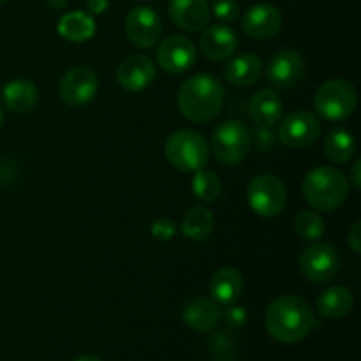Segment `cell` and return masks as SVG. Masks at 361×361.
<instances>
[{"mask_svg":"<svg viewBox=\"0 0 361 361\" xmlns=\"http://www.w3.org/2000/svg\"><path fill=\"white\" fill-rule=\"evenodd\" d=\"M264 323L275 341L296 344L310 334L316 324V316L305 300L295 295H282L270 303Z\"/></svg>","mask_w":361,"mask_h":361,"instance_id":"1","label":"cell"},{"mask_svg":"<svg viewBox=\"0 0 361 361\" xmlns=\"http://www.w3.org/2000/svg\"><path fill=\"white\" fill-rule=\"evenodd\" d=\"M224 104V87L215 76L196 74L182 83L178 90V108L187 120L207 123L221 113Z\"/></svg>","mask_w":361,"mask_h":361,"instance_id":"2","label":"cell"},{"mask_svg":"<svg viewBox=\"0 0 361 361\" xmlns=\"http://www.w3.org/2000/svg\"><path fill=\"white\" fill-rule=\"evenodd\" d=\"M302 190L310 207L319 212H334L345 203L351 187L344 173L330 166H319L303 178Z\"/></svg>","mask_w":361,"mask_h":361,"instance_id":"3","label":"cell"},{"mask_svg":"<svg viewBox=\"0 0 361 361\" xmlns=\"http://www.w3.org/2000/svg\"><path fill=\"white\" fill-rule=\"evenodd\" d=\"M166 159L173 168L185 173H194L204 168L210 155L207 140L196 130L182 129L173 133L164 145Z\"/></svg>","mask_w":361,"mask_h":361,"instance_id":"4","label":"cell"},{"mask_svg":"<svg viewBox=\"0 0 361 361\" xmlns=\"http://www.w3.org/2000/svg\"><path fill=\"white\" fill-rule=\"evenodd\" d=\"M356 104H358V92L355 85L341 78L323 83L314 95L316 111L323 118L334 120V122L348 120L355 113Z\"/></svg>","mask_w":361,"mask_h":361,"instance_id":"5","label":"cell"},{"mask_svg":"<svg viewBox=\"0 0 361 361\" xmlns=\"http://www.w3.org/2000/svg\"><path fill=\"white\" fill-rule=\"evenodd\" d=\"M250 143L249 129L240 120H226L219 123L212 134V152L224 166H236L245 161Z\"/></svg>","mask_w":361,"mask_h":361,"instance_id":"6","label":"cell"},{"mask_svg":"<svg viewBox=\"0 0 361 361\" xmlns=\"http://www.w3.org/2000/svg\"><path fill=\"white\" fill-rule=\"evenodd\" d=\"M247 203L259 217H277L288 204V189L279 176L257 175L247 187Z\"/></svg>","mask_w":361,"mask_h":361,"instance_id":"7","label":"cell"},{"mask_svg":"<svg viewBox=\"0 0 361 361\" xmlns=\"http://www.w3.org/2000/svg\"><path fill=\"white\" fill-rule=\"evenodd\" d=\"M300 274L303 279L316 284L330 282L337 277L341 270V256L338 250L330 243H312L302 252L298 261Z\"/></svg>","mask_w":361,"mask_h":361,"instance_id":"8","label":"cell"},{"mask_svg":"<svg viewBox=\"0 0 361 361\" xmlns=\"http://www.w3.org/2000/svg\"><path fill=\"white\" fill-rule=\"evenodd\" d=\"M279 140L289 148L302 150L309 148L319 140L321 136V123L314 113L298 109L291 115L286 116L282 122H279Z\"/></svg>","mask_w":361,"mask_h":361,"instance_id":"9","label":"cell"},{"mask_svg":"<svg viewBox=\"0 0 361 361\" xmlns=\"http://www.w3.org/2000/svg\"><path fill=\"white\" fill-rule=\"evenodd\" d=\"M99 78L90 67L76 66L67 71L59 85L60 99L71 108L88 104L97 95Z\"/></svg>","mask_w":361,"mask_h":361,"instance_id":"10","label":"cell"},{"mask_svg":"<svg viewBox=\"0 0 361 361\" xmlns=\"http://www.w3.org/2000/svg\"><path fill=\"white\" fill-rule=\"evenodd\" d=\"M305 76V60L293 48L279 49L267 66V80L271 87L288 90L296 87Z\"/></svg>","mask_w":361,"mask_h":361,"instance_id":"11","label":"cell"},{"mask_svg":"<svg viewBox=\"0 0 361 361\" xmlns=\"http://www.w3.org/2000/svg\"><path fill=\"white\" fill-rule=\"evenodd\" d=\"M127 39L141 49H148L159 42L162 35V23L152 7H134L126 18Z\"/></svg>","mask_w":361,"mask_h":361,"instance_id":"12","label":"cell"},{"mask_svg":"<svg viewBox=\"0 0 361 361\" xmlns=\"http://www.w3.org/2000/svg\"><path fill=\"white\" fill-rule=\"evenodd\" d=\"M242 28L254 41H268L275 37L282 28V14L268 2L254 4L242 18Z\"/></svg>","mask_w":361,"mask_h":361,"instance_id":"13","label":"cell"},{"mask_svg":"<svg viewBox=\"0 0 361 361\" xmlns=\"http://www.w3.org/2000/svg\"><path fill=\"white\" fill-rule=\"evenodd\" d=\"M157 62L166 73H187L196 63V46L183 35H169L157 49Z\"/></svg>","mask_w":361,"mask_h":361,"instance_id":"14","label":"cell"},{"mask_svg":"<svg viewBox=\"0 0 361 361\" xmlns=\"http://www.w3.org/2000/svg\"><path fill=\"white\" fill-rule=\"evenodd\" d=\"M155 80V66L147 55H130L116 69V81L127 92H140Z\"/></svg>","mask_w":361,"mask_h":361,"instance_id":"15","label":"cell"},{"mask_svg":"<svg viewBox=\"0 0 361 361\" xmlns=\"http://www.w3.org/2000/svg\"><path fill=\"white\" fill-rule=\"evenodd\" d=\"M168 14L176 27L187 32L204 30L212 16L207 0H171Z\"/></svg>","mask_w":361,"mask_h":361,"instance_id":"16","label":"cell"},{"mask_svg":"<svg viewBox=\"0 0 361 361\" xmlns=\"http://www.w3.org/2000/svg\"><path fill=\"white\" fill-rule=\"evenodd\" d=\"M200 48L207 59L221 62L235 55L238 48V37L228 25H212L201 35Z\"/></svg>","mask_w":361,"mask_h":361,"instance_id":"17","label":"cell"},{"mask_svg":"<svg viewBox=\"0 0 361 361\" xmlns=\"http://www.w3.org/2000/svg\"><path fill=\"white\" fill-rule=\"evenodd\" d=\"M243 277L236 268L222 267L212 275L210 296L217 305H231L243 293Z\"/></svg>","mask_w":361,"mask_h":361,"instance_id":"18","label":"cell"},{"mask_svg":"<svg viewBox=\"0 0 361 361\" xmlns=\"http://www.w3.org/2000/svg\"><path fill=\"white\" fill-rule=\"evenodd\" d=\"M282 101L274 90H259L252 95L249 102V113L254 123L263 129L277 126L282 118Z\"/></svg>","mask_w":361,"mask_h":361,"instance_id":"19","label":"cell"},{"mask_svg":"<svg viewBox=\"0 0 361 361\" xmlns=\"http://www.w3.org/2000/svg\"><path fill=\"white\" fill-rule=\"evenodd\" d=\"M183 323L194 331H210L217 326L221 319V310L214 300H208L204 296L190 300L183 309Z\"/></svg>","mask_w":361,"mask_h":361,"instance_id":"20","label":"cell"},{"mask_svg":"<svg viewBox=\"0 0 361 361\" xmlns=\"http://www.w3.org/2000/svg\"><path fill=\"white\" fill-rule=\"evenodd\" d=\"M263 74V62L252 53H242L229 60L224 67V80L233 87H249L254 85Z\"/></svg>","mask_w":361,"mask_h":361,"instance_id":"21","label":"cell"},{"mask_svg":"<svg viewBox=\"0 0 361 361\" xmlns=\"http://www.w3.org/2000/svg\"><path fill=\"white\" fill-rule=\"evenodd\" d=\"M4 104L13 113H28L35 108L39 101L37 87L30 80H11L2 90Z\"/></svg>","mask_w":361,"mask_h":361,"instance_id":"22","label":"cell"},{"mask_svg":"<svg viewBox=\"0 0 361 361\" xmlns=\"http://www.w3.org/2000/svg\"><path fill=\"white\" fill-rule=\"evenodd\" d=\"M56 30L69 42H87L95 35V20L83 11H71L60 18Z\"/></svg>","mask_w":361,"mask_h":361,"instance_id":"23","label":"cell"},{"mask_svg":"<svg viewBox=\"0 0 361 361\" xmlns=\"http://www.w3.org/2000/svg\"><path fill=\"white\" fill-rule=\"evenodd\" d=\"M355 307V296L351 289L344 286H334L321 293L317 298V310L326 319H342L348 316Z\"/></svg>","mask_w":361,"mask_h":361,"instance_id":"24","label":"cell"},{"mask_svg":"<svg viewBox=\"0 0 361 361\" xmlns=\"http://www.w3.org/2000/svg\"><path fill=\"white\" fill-rule=\"evenodd\" d=\"M214 231V214L207 207H192L182 222V233L192 242H207Z\"/></svg>","mask_w":361,"mask_h":361,"instance_id":"25","label":"cell"},{"mask_svg":"<svg viewBox=\"0 0 361 361\" xmlns=\"http://www.w3.org/2000/svg\"><path fill=\"white\" fill-rule=\"evenodd\" d=\"M356 154V141L345 129H334L324 137V155L335 164H345Z\"/></svg>","mask_w":361,"mask_h":361,"instance_id":"26","label":"cell"},{"mask_svg":"<svg viewBox=\"0 0 361 361\" xmlns=\"http://www.w3.org/2000/svg\"><path fill=\"white\" fill-rule=\"evenodd\" d=\"M222 183L221 178L215 175L214 171H208V169L201 168L197 171H194L192 178V192L203 203H215L217 197L221 196Z\"/></svg>","mask_w":361,"mask_h":361,"instance_id":"27","label":"cell"},{"mask_svg":"<svg viewBox=\"0 0 361 361\" xmlns=\"http://www.w3.org/2000/svg\"><path fill=\"white\" fill-rule=\"evenodd\" d=\"M296 235L307 242H317L324 235V221L316 210H303L295 217Z\"/></svg>","mask_w":361,"mask_h":361,"instance_id":"28","label":"cell"},{"mask_svg":"<svg viewBox=\"0 0 361 361\" xmlns=\"http://www.w3.org/2000/svg\"><path fill=\"white\" fill-rule=\"evenodd\" d=\"M208 351L214 361H236V342L228 331H217L210 335Z\"/></svg>","mask_w":361,"mask_h":361,"instance_id":"29","label":"cell"},{"mask_svg":"<svg viewBox=\"0 0 361 361\" xmlns=\"http://www.w3.org/2000/svg\"><path fill=\"white\" fill-rule=\"evenodd\" d=\"M214 14L224 23H231L240 16V6L236 0H215Z\"/></svg>","mask_w":361,"mask_h":361,"instance_id":"30","label":"cell"},{"mask_svg":"<svg viewBox=\"0 0 361 361\" xmlns=\"http://www.w3.org/2000/svg\"><path fill=\"white\" fill-rule=\"evenodd\" d=\"M150 231H152V235H154L157 240H162V242H169V240L175 236L176 226H175V222L171 221V219L161 217V219H157L154 224H152Z\"/></svg>","mask_w":361,"mask_h":361,"instance_id":"31","label":"cell"},{"mask_svg":"<svg viewBox=\"0 0 361 361\" xmlns=\"http://www.w3.org/2000/svg\"><path fill=\"white\" fill-rule=\"evenodd\" d=\"M228 307L229 309L224 312V323L228 324L229 328H233V330H236V328H242L243 324L247 323V317H249L245 307L236 305V303H231V305H228Z\"/></svg>","mask_w":361,"mask_h":361,"instance_id":"32","label":"cell"},{"mask_svg":"<svg viewBox=\"0 0 361 361\" xmlns=\"http://www.w3.org/2000/svg\"><path fill=\"white\" fill-rule=\"evenodd\" d=\"M348 245L355 254L361 252V222L356 221L348 233Z\"/></svg>","mask_w":361,"mask_h":361,"instance_id":"33","label":"cell"},{"mask_svg":"<svg viewBox=\"0 0 361 361\" xmlns=\"http://www.w3.org/2000/svg\"><path fill=\"white\" fill-rule=\"evenodd\" d=\"M109 7V0H87L88 14H104Z\"/></svg>","mask_w":361,"mask_h":361,"instance_id":"34","label":"cell"},{"mask_svg":"<svg viewBox=\"0 0 361 361\" xmlns=\"http://www.w3.org/2000/svg\"><path fill=\"white\" fill-rule=\"evenodd\" d=\"M360 169H361V161H356L355 164H353V169H351V182H353V185L356 187V189H360V187H361Z\"/></svg>","mask_w":361,"mask_h":361,"instance_id":"35","label":"cell"},{"mask_svg":"<svg viewBox=\"0 0 361 361\" xmlns=\"http://www.w3.org/2000/svg\"><path fill=\"white\" fill-rule=\"evenodd\" d=\"M46 4H48L51 9L55 11H63L67 6H69V0H46Z\"/></svg>","mask_w":361,"mask_h":361,"instance_id":"36","label":"cell"},{"mask_svg":"<svg viewBox=\"0 0 361 361\" xmlns=\"http://www.w3.org/2000/svg\"><path fill=\"white\" fill-rule=\"evenodd\" d=\"M74 361H102V360L97 358V356H94V355H83V356H80V358H76Z\"/></svg>","mask_w":361,"mask_h":361,"instance_id":"37","label":"cell"},{"mask_svg":"<svg viewBox=\"0 0 361 361\" xmlns=\"http://www.w3.org/2000/svg\"><path fill=\"white\" fill-rule=\"evenodd\" d=\"M2 122H4V111L2 108H0V127H2Z\"/></svg>","mask_w":361,"mask_h":361,"instance_id":"38","label":"cell"},{"mask_svg":"<svg viewBox=\"0 0 361 361\" xmlns=\"http://www.w3.org/2000/svg\"><path fill=\"white\" fill-rule=\"evenodd\" d=\"M6 2H9V0H0V4H6Z\"/></svg>","mask_w":361,"mask_h":361,"instance_id":"39","label":"cell"}]
</instances>
